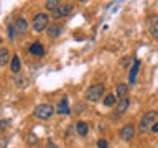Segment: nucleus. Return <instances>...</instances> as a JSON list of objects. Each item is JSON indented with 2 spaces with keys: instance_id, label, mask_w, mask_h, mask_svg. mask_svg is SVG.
Segmentation results:
<instances>
[{
  "instance_id": "1",
  "label": "nucleus",
  "mask_w": 158,
  "mask_h": 148,
  "mask_svg": "<svg viewBox=\"0 0 158 148\" xmlns=\"http://www.w3.org/2000/svg\"><path fill=\"white\" fill-rule=\"evenodd\" d=\"M104 91H106V89H104L102 82H96V84H92V86H89L87 91H86V101L87 102H99L104 97Z\"/></svg>"
},
{
  "instance_id": "2",
  "label": "nucleus",
  "mask_w": 158,
  "mask_h": 148,
  "mask_svg": "<svg viewBox=\"0 0 158 148\" xmlns=\"http://www.w3.org/2000/svg\"><path fill=\"white\" fill-rule=\"evenodd\" d=\"M31 28L35 33H41L49 28V17L46 13H36L31 20Z\"/></svg>"
},
{
  "instance_id": "3",
  "label": "nucleus",
  "mask_w": 158,
  "mask_h": 148,
  "mask_svg": "<svg viewBox=\"0 0 158 148\" xmlns=\"http://www.w3.org/2000/svg\"><path fill=\"white\" fill-rule=\"evenodd\" d=\"M158 117V112L156 110H148L145 112V115L142 117L140 123H138V133L140 135H145V132L150 128V125H153L155 123V118Z\"/></svg>"
},
{
  "instance_id": "4",
  "label": "nucleus",
  "mask_w": 158,
  "mask_h": 148,
  "mask_svg": "<svg viewBox=\"0 0 158 148\" xmlns=\"http://www.w3.org/2000/svg\"><path fill=\"white\" fill-rule=\"evenodd\" d=\"M54 112H56V109H53V105H49V104H40V105L35 107L33 115L38 120H48V118L53 117Z\"/></svg>"
},
{
  "instance_id": "5",
  "label": "nucleus",
  "mask_w": 158,
  "mask_h": 148,
  "mask_svg": "<svg viewBox=\"0 0 158 148\" xmlns=\"http://www.w3.org/2000/svg\"><path fill=\"white\" fill-rule=\"evenodd\" d=\"M12 28H13V33H15V35H25V33H27V30H28V22H27V18L18 17V18L13 22Z\"/></svg>"
},
{
  "instance_id": "6",
  "label": "nucleus",
  "mask_w": 158,
  "mask_h": 148,
  "mask_svg": "<svg viewBox=\"0 0 158 148\" xmlns=\"http://www.w3.org/2000/svg\"><path fill=\"white\" fill-rule=\"evenodd\" d=\"M135 125L133 123H125L122 128H120V138L123 142H130L133 137H135Z\"/></svg>"
},
{
  "instance_id": "7",
  "label": "nucleus",
  "mask_w": 158,
  "mask_h": 148,
  "mask_svg": "<svg viewBox=\"0 0 158 148\" xmlns=\"http://www.w3.org/2000/svg\"><path fill=\"white\" fill-rule=\"evenodd\" d=\"M73 8H74L73 3H61L53 12V18H64V17H68V15L73 12Z\"/></svg>"
},
{
  "instance_id": "8",
  "label": "nucleus",
  "mask_w": 158,
  "mask_h": 148,
  "mask_svg": "<svg viewBox=\"0 0 158 148\" xmlns=\"http://www.w3.org/2000/svg\"><path fill=\"white\" fill-rule=\"evenodd\" d=\"M147 25H148V31H150L152 38L158 39V15H150L147 20Z\"/></svg>"
},
{
  "instance_id": "9",
  "label": "nucleus",
  "mask_w": 158,
  "mask_h": 148,
  "mask_svg": "<svg viewBox=\"0 0 158 148\" xmlns=\"http://www.w3.org/2000/svg\"><path fill=\"white\" fill-rule=\"evenodd\" d=\"M48 36L51 38V39H56V38H59L63 35V31H64V25L63 23H53L51 27H49L48 30Z\"/></svg>"
},
{
  "instance_id": "10",
  "label": "nucleus",
  "mask_w": 158,
  "mask_h": 148,
  "mask_svg": "<svg viewBox=\"0 0 158 148\" xmlns=\"http://www.w3.org/2000/svg\"><path fill=\"white\" fill-rule=\"evenodd\" d=\"M128 105H130V99L128 97H123V99H118L117 101V105H115V115H123L127 112Z\"/></svg>"
},
{
  "instance_id": "11",
  "label": "nucleus",
  "mask_w": 158,
  "mask_h": 148,
  "mask_svg": "<svg viewBox=\"0 0 158 148\" xmlns=\"http://www.w3.org/2000/svg\"><path fill=\"white\" fill-rule=\"evenodd\" d=\"M28 51H30V54H33V56H36V58L44 56V46H43V43H40V41L31 43V46H30Z\"/></svg>"
},
{
  "instance_id": "12",
  "label": "nucleus",
  "mask_w": 158,
  "mask_h": 148,
  "mask_svg": "<svg viewBox=\"0 0 158 148\" xmlns=\"http://www.w3.org/2000/svg\"><path fill=\"white\" fill-rule=\"evenodd\" d=\"M69 112H71V109H69V104H68V97H63L56 105V113H59V115H66V113H69Z\"/></svg>"
},
{
  "instance_id": "13",
  "label": "nucleus",
  "mask_w": 158,
  "mask_h": 148,
  "mask_svg": "<svg viewBox=\"0 0 158 148\" xmlns=\"http://www.w3.org/2000/svg\"><path fill=\"white\" fill-rule=\"evenodd\" d=\"M20 69H22V63H20V56L18 54H13L12 61H10V71L13 74H18Z\"/></svg>"
},
{
  "instance_id": "14",
  "label": "nucleus",
  "mask_w": 158,
  "mask_h": 148,
  "mask_svg": "<svg viewBox=\"0 0 158 148\" xmlns=\"http://www.w3.org/2000/svg\"><path fill=\"white\" fill-rule=\"evenodd\" d=\"M138 68H140V59H135V61H133V66H132V72L128 74V82L130 84H135V81H137Z\"/></svg>"
},
{
  "instance_id": "15",
  "label": "nucleus",
  "mask_w": 158,
  "mask_h": 148,
  "mask_svg": "<svg viewBox=\"0 0 158 148\" xmlns=\"http://www.w3.org/2000/svg\"><path fill=\"white\" fill-rule=\"evenodd\" d=\"M127 94H128V84L122 82V84H118V86L115 87V96H117L118 99L127 97Z\"/></svg>"
},
{
  "instance_id": "16",
  "label": "nucleus",
  "mask_w": 158,
  "mask_h": 148,
  "mask_svg": "<svg viewBox=\"0 0 158 148\" xmlns=\"http://www.w3.org/2000/svg\"><path fill=\"white\" fill-rule=\"evenodd\" d=\"M76 132H77V135L86 137V135H87V132H89L87 123H86V122H82V120H79V122L76 123Z\"/></svg>"
},
{
  "instance_id": "17",
  "label": "nucleus",
  "mask_w": 158,
  "mask_h": 148,
  "mask_svg": "<svg viewBox=\"0 0 158 148\" xmlns=\"http://www.w3.org/2000/svg\"><path fill=\"white\" fill-rule=\"evenodd\" d=\"M8 61H12L8 49H7V48H2V49H0V66H5V64H8Z\"/></svg>"
},
{
  "instance_id": "18",
  "label": "nucleus",
  "mask_w": 158,
  "mask_h": 148,
  "mask_svg": "<svg viewBox=\"0 0 158 148\" xmlns=\"http://www.w3.org/2000/svg\"><path fill=\"white\" fill-rule=\"evenodd\" d=\"M117 96L115 94H107L106 99H104V105L106 107H112V105H117Z\"/></svg>"
},
{
  "instance_id": "19",
  "label": "nucleus",
  "mask_w": 158,
  "mask_h": 148,
  "mask_svg": "<svg viewBox=\"0 0 158 148\" xmlns=\"http://www.w3.org/2000/svg\"><path fill=\"white\" fill-rule=\"evenodd\" d=\"M59 5H61V3H59L58 0H46V2H44V8H46L48 12H54Z\"/></svg>"
},
{
  "instance_id": "20",
  "label": "nucleus",
  "mask_w": 158,
  "mask_h": 148,
  "mask_svg": "<svg viewBox=\"0 0 158 148\" xmlns=\"http://www.w3.org/2000/svg\"><path fill=\"white\" fill-rule=\"evenodd\" d=\"M97 148H109V142L106 138H99L97 140Z\"/></svg>"
},
{
  "instance_id": "21",
  "label": "nucleus",
  "mask_w": 158,
  "mask_h": 148,
  "mask_svg": "<svg viewBox=\"0 0 158 148\" xmlns=\"http://www.w3.org/2000/svg\"><path fill=\"white\" fill-rule=\"evenodd\" d=\"M15 82H17V86H18V87H27L30 81H28V79H20V77H18Z\"/></svg>"
},
{
  "instance_id": "22",
  "label": "nucleus",
  "mask_w": 158,
  "mask_h": 148,
  "mask_svg": "<svg viewBox=\"0 0 158 148\" xmlns=\"http://www.w3.org/2000/svg\"><path fill=\"white\" fill-rule=\"evenodd\" d=\"M84 110H86V105H84V104H76V105H74V112L76 113H82Z\"/></svg>"
},
{
  "instance_id": "23",
  "label": "nucleus",
  "mask_w": 158,
  "mask_h": 148,
  "mask_svg": "<svg viewBox=\"0 0 158 148\" xmlns=\"http://www.w3.org/2000/svg\"><path fill=\"white\" fill-rule=\"evenodd\" d=\"M8 123H10L8 118H2V120H0V130H7Z\"/></svg>"
},
{
  "instance_id": "24",
  "label": "nucleus",
  "mask_w": 158,
  "mask_h": 148,
  "mask_svg": "<svg viewBox=\"0 0 158 148\" xmlns=\"http://www.w3.org/2000/svg\"><path fill=\"white\" fill-rule=\"evenodd\" d=\"M130 63H132V58L130 56H123L122 58V68H127Z\"/></svg>"
},
{
  "instance_id": "25",
  "label": "nucleus",
  "mask_w": 158,
  "mask_h": 148,
  "mask_svg": "<svg viewBox=\"0 0 158 148\" xmlns=\"http://www.w3.org/2000/svg\"><path fill=\"white\" fill-rule=\"evenodd\" d=\"M28 143H30V145H36V143H38V138L31 133V135L28 137Z\"/></svg>"
},
{
  "instance_id": "26",
  "label": "nucleus",
  "mask_w": 158,
  "mask_h": 148,
  "mask_svg": "<svg viewBox=\"0 0 158 148\" xmlns=\"http://www.w3.org/2000/svg\"><path fill=\"white\" fill-rule=\"evenodd\" d=\"M46 148H58V146L54 145V143H53L51 140H48V142H46Z\"/></svg>"
},
{
  "instance_id": "27",
  "label": "nucleus",
  "mask_w": 158,
  "mask_h": 148,
  "mask_svg": "<svg viewBox=\"0 0 158 148\" xmlns=\"http://www.w3.org/2000/svg\"><path fill=\"white\" fill-rule=\"evenodd\" d=\"M152 132H155V133H158V122H155L152 125Z\"/></svg>"
},
{
  "instance_id": "28",
  "label": "nucleus",
  "mask_w": 158,
  "mask_h": 148,
  "mask_svg": "<svg viewBox=\"0 0 158 148\" xmlns=\"http://www.w3.org/2000/svg\"><path fill=\"white\" fill-rule=\"evenodd\" d=\"M2 140H3V145H2V148H5V146H7V142H8V138H7V137H2Z\"/></svg>"
}]
</instances>
